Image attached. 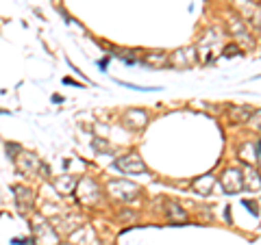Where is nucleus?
<instances>
[{
    "label": "nucleus",
    "mask_w": 261,
    "mask_h": 245,
    "mask_svg": "<svg viewBox=\"0 0 261 245\" xmlns=\"http://www.w3.org/2000/svg\"><path fill=\"white\" fill-rule=\"evenodd\" d=\"M228 113H231L233 124H244V121H248L250 115H252V111L248 107H231V109H228Z\"/></svg>",
    "instance_id": "10"
},
{
    "label": "nucleus",
    "mask_w": 261,
    "mask_h": 245,
    "mask_svg": "<svg viewBox=\"0 0 261 245\" xmlns=\"http://www.w3.org/2000/svg\"><path fill=\"white\" fill-rule=\"evenodd\" d=\"M220 185L226 193H240L244 189V178L240 169H226L222 178H220Z\"/></svg>",
    "instance_id": "6"
},
{
    "label": "nucleus",
    "mask_w": 261,
    "mask_h": 245,
    "mask_svg": "<svg viewBox=\"0 0 261 245\" xmlns=\"http://www.w3.org/2000/svg\"><path fill=\"white\" fill-rule=\"evenodd\" d=\"M146 63L152 65V68H161V65H166V63H168V56H166V52L148 54V56H146Z\"/></svg>",
    "instance_id": "17"
},
{
    "label": "nucleus",
    "mask_w": 261,
    "mask_h": 245,
    "mask_svg": "<svg viewBox=\"0 0 261 245\" xmlns=\"http://www.w3.org/2000/svg\"><path fill=\"white\" fill-rule=\"evenodd\" d=\"M238 46H226L224 48V56H233V54H238Z\"/></svg>",
    "instance_id": "20"
},
{
    "label": "nucleus",
    "mask_w": 261,
    "mask_h": 245,
    "mask_svg": "<svg viewBox=\"0 0 261 245\" xmlns=\"http://www.w3.org/2000/svg\"><path fill=\"white\" fill-rule=\"evenodd\" d=\"M22 157H24V163H18V167L22 171H33L35 167H42V163L35 159V154H22Z\"/></svg>",
    "instance_id": "15"
},
{
    "label": "nucleus",
    "mask_w": 261,
    "mask_h": 245,
    "mask_svg": "<svg viewBox=\"0 0 261 245\" xmlns=\"http://www.w3.org/2000/svg\"><path fill=\"white\" fill-rule=\"evenodd\" d=\"M226 26H228V30L233 33V37L238 39L244 48H252V46H255V42H252V37L248 33L246 22H244L242 18H238V15H228V18H226Z\"/></svg>",
    "instance_id": "1"
},
{
    "label": "nucleus",
    "mask_w": 261,
    "mask_h": 245,
    "mask_svg": "<svg viewBox=\"0 0 261 245\" xmlns=\"http://www.w3.org/2000/svg\"><path fill=\"white\" fill-rule=\"evenodd\" d=\"M13 195H15V200H18L20 210H29V208H33L35 195H33L31 189H24V187H15V189H13Z\"/></svg>",
    "instance_id": "8"
},
{
    "label": "nucleus",
    "mask_w": 261,
    "mask_h": 245,
    "mask_svg": "<svg viewBox=\"0 0 261 245\" xmlns=\"http://www.w3.org/2000/svg\"><path fill=\"white\" fill-rule=\"evenodd\" d=\"M248 121L252 124V128H255V130H261V111H255V113H252Z\"/></svg>",
    "instance_id": "19"
},
{
    "label": "nucleus",
    "mask_w": 261,
    "mask_h": 245,
    "mask_svg": "<svg viewBox=\"0 0 261 245\" xmlns=\"http://www.w3.org/2000/svg\"><path fill=\"white\" fill-rule=\"evenodd\" d=\"M168 222H185L187 219V215H185V210L178 206V204H174V202H170L168 204Z\"/></svg>",
    "instance_id": "14"
},
{
    "label": "nucleus",
    "mask_w": 261,
    "mask_h": 245,
    "mask_svg": "<svg viewBox=\"0 0 261 245\" xmlns=\"http://www.w3.org/2000/svg\"><path fill=\"white\" fill-rule=\"evenodd\" d=\"M214 185H216V176H211V174L194 182V187L198 189V193H209V191H211V187H214Z\"/></svg>",
    "instance_id": "16"
},
{
    "label": "nucleus",
    "mask_w": 261,
    "mask_h": 245,
    "mask_svg": "<svg viewBox=\"0 0 261 245\" xmlns=\"http://www.w3.org/2000/svg\"><path fill=\"white\" fill-rule=\"evenodd\" d=\"M55 185H57V189H61V193H70V191H74L76 180H74V178H63V180L59 178Z\"/></svg>",
    "instance_id": "18"
},
{
    "label": "nucleus",
    "mask_w": 261,
    "mask_h": 245,
    "mask_svg": "<svg viewBox=\"0 0 261 245\" xmlns=\"http://www.w3.org/2000/svg\"><path fill=\"white\" fill-rule=\"evenodd\" d=\"M74 191L79 195V200L83 202V204H87V206H89V204H96L98 202V187H96L94 180H89V178H83L81 182H76Z\"/></svg>",
    "instance_id": "5"
},
{
    "label": "nucleus",
    "mask_w": 261,
    "mask_h": 245,
    "mask_svg": "<svg viewBox=\"0 0 261 245\" xmlns=\"http://www.w3.org/2000/svg\"><path fill=\"white\" fill-rule=\"evenodd\" d=\"M109 191L113 198H118V200H135L137 195H140V187L137 185H130L126 180H116V182H109Z\"/></svg>",
    "instance_id": "4"
},
{
    "label": "nucleus",
    "mask_w": 261,
    "mask_h": 245,
    "mask_svg": "<svg viewBox=\"0 0 261 245\" xmlns=\"http://www.w3.org/2000/svg\"><path fill=\"white\" fill-rule=\"evenodd\" d=\"M244 178V189H261V178L252 167L246 169V174H242Z\"/></svg>",
    "instance_id": "11"
},
{
    "label": "nucleus",
    "mask_w": 261,
    "mask_h": 245,
    "mask_svg": "<svg viewBox=\"0 0 261 245\" xmlns=\"http://www.w3.org/2000/svg\"><path fill=\"white\" fill-rule=\"evenodd\" d=\"M178 63H183V68H190L194 63V50H176L172 54V65L178 68Z\"/></svg>",
    "instance_id": "12"
},
{
    "label": "nucleus",
    "mask_w": 261,
    "mask_h": 245,
    "mask_svg": "<svg viewBox=\"0 0 261 245\" xmlns=\"http://www.w3.org/2000/svg\"><path fill=\"white\" fill-rule=\"evenodd\" d=\"M116 167H118L120 171H124V174H135V176L146 174V163L142 161L140 154H135V152L120 157V159L116 161Z\"/></svg>",
    "instance_id": "3"
},
{
    "label": "nucleus",
    "mask_w": 261,
    "mask_h": 245,
    "mask_svg": "<svg viewBox=\"0 0 261 245\" xmlns=\"http://www.w3.org/2000/svg\"><path fill=\"white\" fill-rule=\"evenodd\" d=\"M146 121H148V115H146L144 111H128L126 115H124V124L128 126V128H133V130H140V128H144L146 126Z\"/></svg>",
    "instance_id": "9"
},
{
    "label": "nucleus",
    "mask_w": 261,
    "mask_h": 245,
    "mask_svg": "<svg viewBox=\"0 0 261 245\" xmlns=\"http://www.w3.org/2000/svg\"><path fill=\"white\" fill-rule=\"evenodd\" d=\"M259 150H261V143H257L255 148H252V143H244V145H242V150H240V157H242V161L255 163V161H257Z\"/></svg>",
    "instance_id": "13"
},
{
    "label": "nucleus",
    "mask_w": 261,
    "mask_h": 245,
    "mask_svg": "<svg viewBox=\"0 0 261 245\" xmlns=\"http://www.w3.org/2000/svg\"><path fill=\"white\" fill-rule=\"evenodd\" d=\"M33 230H35V239L42 245H57L59 243V236H57V232L48 224H35Z\"/></svg>",
    "instance_id": "7"
},
{
    "label": "nucleus",
    "mask_w": 261,
    "mask_h": 245,
    "mask_svg": "<svg viewBox=\"0 0 261 245\" xmlns=\"http://www.w3.org/2000/svg\"><path fill=\"white\" fill-rule=\"evenodd\" d=\"M235 7L244 15V20L252 24V28L261 30V5L259 3H255V0H238Z\"/></svg>",
    "instance_id": "2"
}]
</instances>
